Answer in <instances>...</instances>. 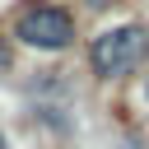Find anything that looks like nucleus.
<instances>
[{"label":"nucleus","mask_w":149,"mask_h":149,"mask_svg":"<svg viewBox=\"0 0 149 149\" xmlns=\"http://www.w3.org/2000/svg\"><path fill=\"white\" fill-rule=\"evenodd\" d=\"M14 37L37 51H65L74 42V19L61 5H23L14 19Z\"/></svg>","instance_id":"f03ea898"},{"label":"nucleus","mask_w":149,"mask_h":149,"mask_svg":"<svg viewBox=\"0 0 149 149\" xmlns=\"http://www.w3.org/2000/svg\"><path fill=\"white\" fill-rule=\"evenodd\" d=\"M88 5H93V9H107V5H112V0H88Z\"/></svg>","instance_id":"7ed1b4c3"},{"label":"nucleus","mask_w":149,"mask_h":149,"mask_svg":"<svg viewBox=\"0 0 149 149\" xmlns=\"http://www.w3.org/2000/svg\"><path fill=\"white\" fill-rule=\"evenodd\" d=\"M144 28L140 23H116V28H102L93 42H88V61L102 79H116V74H130L144 56Z\"/></svg>","instance_id":"f257e3e1"},{"label":"nucleus","mask_w":149,"mask_h":149,"mask_svg":"<svg viewBox=\"0 0 149 149\" xmlns=\"http://www.w3.org/2000/svg\"><path fill=\"white\" fill-rule=\"evenodd\" d=\"M144 98H149V79H144Z\"/></svg>","instance_id":"20e7f679"}]
</instances>
